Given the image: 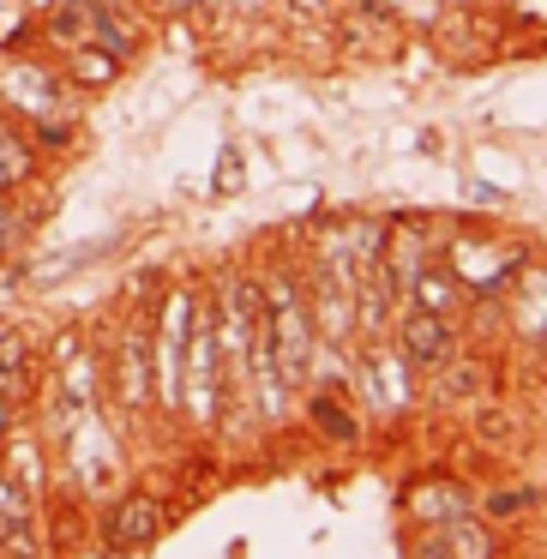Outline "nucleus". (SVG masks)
Returning <instances> with one entry per match:
<instances>
[{
	"instance_id": "nucleus-5",
	"label": "nucleus",
	"mask_w": 547,
	"mask_h": 559,
	"mask_svg": "<svg viewBox=\"0 0 547 559\" xmlns=\"http://www.w3.org/2000/svg\"><path fill=\"white\" fill-rule=\"evenodd\" d=\"M439 542L451 547V559H494V542H487V530H481V523H469L463 511L451 518V530L439 535Z\"/></svg>"
},
{
	"instance_id": "nucleus-1",
	"label": "nucleus",
	"mask_w": 547,
	"mask_h": 559,
	"mask_svg": "<svg viewBox=\"0 0 547 559\" xmlns=\"http://www.w3.org/2000/svg\"><path fill=\"white\" fill-rule=\"evenodd\" d=\"M265 337H271V355L283 361V379L301 385L307 379V343H313V331H307V319H301V301L283 295V301L271 307V319H265Z\"/></svg>"
},
{
	"instance_id": "nucleus-2",
	"label": "nucleus",
	"mask_w": 547,
	"mask_h": 559,
	"mask_svg": "<svg viewBox=\"0 0 547 559\" xmlns=\"http://www.w3.org/2000/svg\"><path fill=\"white\" fill-rule=\"evenodd\" d=\"M397 343H403V355H409V361H427V367L445 361V355H451V325H445V313H427V307L403 313Z\"/></svg>"
},
{
	"instance_id": "nucleus-3",
	"label": "nucleus",
	"mask_w": 547,
	"mask_h": 559,
	"mask_svg": "<svg viewBox=\"0 0 547 559\" xmlns=\"http://www.w3.org/2000/svg\"><path fill=\"white\" fill-rule=\"evenodd\" d=\"M157 530H163V506H157V499H151V493H127L121 511H115V542L151 547V542H157Z\"/></svg>"
},
{
	"instance_id": "nucleus-7",
	"label": "nucleus",
	"mask_w": 547,
	"mask_h": 559,
	"mask_svg": "<svg viewBox=\"0 0 547 559\" xmlns=\"http://www.w3.org/2000/svg\"><path fill=\"white\" fill-rule=\"evenodd\" d=\"M313 421L325 427L331 439H355V421H349V415H337V409H331L325 397H313Z\"/></svg>"
},
{
	"instance_id": "nucleus-4",
	"label": "nucleus",
	"mask_w": 547,
	"mask_h": 559,
	"mask_svg": "<svg viewBox=\"0 0 547 559\" xmlns=\"http://www.w3.org/2000/svg\"><path fill=\"white\" fill-rule=\"evenodd\" d=\"M7 91H13L19 103L31 97V115H61V91H55L43 73H31V67L25 73H7Z\"/></svg>"
},
{
	"instance_id": "nucleus-6",
	"label": "nucleus",
	"mask_w": 547,
	"mask_h": 559,
	"mask_svg": "<svg viewBox=\"0 0 547 559\" xmlns=\"http://www.w3.org/2000/svg\"><path fill=\"white\" fill-rule=\"evenodd\" d=\"M409 289H415V301H421L427 313H451V307L463 301V289H457L451 277H439V271H415Z\"/></svg>"
},
{
	"instance_id": "nucleus-8",
	"label": "nucleus",
	"mask_w": 547,
	"mask_h": 559,
	"mask_svg": "<svg viewBox=\"0 0 547 559\" xmlns=\"http://www.w3.org/2000/svg\"><path fill=\"white\" fill-rule=\"evenodd\" d=\"M0 518H31V506H25V493H19L7 475H0Z\"/></svg>"
},
{
	"instance_id": "nucleus-9",
	"label": "nucleus",
	"mask_w": 547,
	"mask_h": 559,
	"mask_svg": "<svg viewBox=\"0 0 547 559\" xmlns=\"http://www.w3.org/2000/svg\"><path fill=\"white\" fill-rule=\"evenodd\" d=\"M409 559H451V547L439 542V535H427V542H415V554Z\"/></svg>"
},
{
	"instance_id": "nucleus-10",
	"label": "nucleus",
	"mask_w": 547,
	"mask_h": 559,
	"mask_svg": "<svg viewBox=\"0 0 547 559\" xmlns=\"http://www.w3.org/2000/svg\"><path fill=\"white\" fill-rule=\"evenodd\" d=\"M518 506H523V493H494V499H487V511H494V518H511Z\"/></svg>"
}]
</instances>
